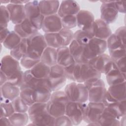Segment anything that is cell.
Here are the masks:
<instances>
[{
  "instance_id": "1",
  "label": "cell",
  "mask_w": 126,
  "mask_h": 126,
  "mask_svg": "<svg viewBox=\"0 0 126 126\" xmlns=\"http://www.w3.org/2000/svg\"><path fill=\"white\" fill-rule=\"evenodd\" d=\"M28 113L32 123L36 126H54L55 118L47 109L46 103L35 102L29 106Z\"/></svg>"
},
{
  "instance_id": "2",
  "label": "cell",
  "mask_w": 126,
  "mask_h": 126,
  "mask_svg": "<svg viewBox=\"0 0 126 126\" xmlns=\"http://www.w3.org/2000/svg\"><path fill=\"white\" fill-rule=\"evenodd\" d=\"M69 101L64 91L53 92L49 101L46 103L49 113L53 117H57L65 114L67 104Z\"/></svg>"
},
{
  "instance_id": "3",
  "label": "cell",
  "mask_w": 126,
  "mask_h": 126,
  "mask_svg": "<svg viewBox=\"0 0 126 126\" xmlns=\"http://www.w3.org/2000/svg\"><path fill=\"white\" fill-rule=\"evenodd\" d=\"M88 91V100L92 102H102L107 90L101 78L90 79L83 83Z\"/></svg>"
},
{
  "instance_id": "4",
  "label": "cell",
  "mask_w": 126,
  "mask_h": 126,
  "mask_svg": "<svg viewBox=\"0 0 126 126\" xmlns=\"http://www.w3.org/2000/svg\"><path fill=\"white\" fill-rule=\"evenodd\" d=\"M28 48L26 55L40 60L41 56L47 47L44 35L39 32L27 38Z\"/></svg>"
},
{
  "instance_id": "5",
  "label": "cell",
  "mask_w": 126,
  "mask_h": 126,
  "mask_svg": "<svg viewBox=\"0 0 126 126\" xmlns=\"http://www.w3.org/2000/svg\"><path fill=\"white\" fill-rule=\"evenodd\" d=\"M64 92L69 101L86 102L88 100V91L83 83L73 81L65 86Z\"/></svg>"
},
{
  "instance_id": "6",
  "label": "cell",
  "mask_w": 126,
  "mask_h": 126,
  "mask_svg": "<svg viewBox=\"0 0 126 126\" xmlns=\"http://www.w3.org/2000/svg\"><path fill=\"white\" fill-rule=\"evenodd\" d=\"M25 10L26 18L37 30L41 29L45 16L41 13L39 1L30 0L25 4Z\"/></svg>"
},
{
  "instance_id": "7",
  "label": "cell",
  "mask_w": 126,
  "mask_h": 126,
  "mask_svg": "<svg viewBox=\"0 0 126 126\" xmlns=\"http://www.w3.org/2000/svg\"><path fill=\"white\" fill-rule=\"evenodd\" d=\"M47 79L52 92L59 91L65 85L66 81L64 67L58 64L51 66Z\"/></svg>"
},
{
  "instance_id": "8",
  "label": "cell",
  "mask_w": 126,
  "mask_h": 126,
  "mask_svg": "<svg viewBox=\"0 0 126 126\" xmlns=\"http://www.w3.org/2000/svg\"><path fill=\"white\" fill-rule=\"evenodd\" d=\"M87 105L86 102L71 101L68 102L65 108V115L70 119L73 125H78L83 121Z\"/></svg>"
},
{
  "instance_id": "9",
  "label": "cell",
  "mask_w": 126,
  "mask_h": 126,
  "mask_svg": "<svg viewBox=\"0 0 126 126\" xmlns=\"http://www.w3.org/2000/svg\"><path fill=\"white\" fill-rule=\"evenodd\" d=\"M107 49L106 40L93 37L84 46V56L89 62L96 57L104 53Z\"/></svg>"
},
{
  "instance_id": "10",
  "label": "cell",
  "mask_w": 126,
  "mask_h": 126,
  "mask_svg": "<svg viewBox=\"0 0 126 126\" xmlns=\"http://www.w3.org/2000/svg\"><path fill=\"white\" fill-rule=\"evenodd\" d=\"M77 26L80 30L84 31L93 37L94 18L93 14L90 11L80 10L76 15Z\"/></svg>"
},
{
  "instance_id": "11",
  "label": "cell",
  "mask_w": 126,
  "mask_h": 126,
  "mask_svg": "<svg viewBox=\"0 0 126 126\" xmlns=\"http://www.w3.org/2000/svg\"><path fill=\"white\" fill-rule=\"evenodd\" d=\"M88 63L100 73L105 75L116 66L115 62L111 59L109 55L105 53L90 60Z\"/></svg>"
},
{
  "instance_id": "12",
  "label": "cell",
  "mask_w": 126,
  "mask_h": 126,
  "mask_svg": "<svg viewBox=\"0 0 126 126\" xmlns=\"http://www.w3.org/2000/svg\"><path fill=\"white\" fill-rule=\"evenodd\" d=\"M105 108L102 102H89L86 107L83 121L88 124L98 123Z\"/></svg>"
},
{
  "instance_id": "13",
  "label": "cell",
  "mask_w": 126,
  "mask_h": 126,
  "mask_svg": "<svg viewBox=\"0 0 126 126\" xmlns=\"http://www.w3.org/2000/svg\"><path fill=\"white\" fill-rule=\"evenodd\" d=\"M115 0L100 1V19L107 24L114 22L118 18V11L115 4Z\"/></svg>"
},
{
  "instance_id": "14",
  "label": "cell",
  "mask_w": 126,
  "mask_h": 126,
  "mask_svg": "<svg viewBox=\"0 0 126 126\" xmlns=\"http://www.w3.org/2000/svg\"><path fill=\"white\" fill-rule=\"evenodd\" d=\"M20 62L10 55H5L0 61V71L3 72L9 78L21 71Z\"/></svg>"
},
{
  "instance_id": "15",
  "label": "cell",
  "mask_w": 126,
  "mask_h": 126,
  "mask_svg": "<svg viewBox=\"0 0 126 126\" xmlns=\"http://www.w3.org/2000/svg\"><path fill=\"white\" fill-rule=\"evenodd\" d=\"M62 28L61 18L58 14L44 17L41 29L45 33L58 32Z\"/></svg>"
},
{
  "instance_id": "16",
  "label": "cell",
  "mask_w": 126,
  "mask_h": 126,
  "mask_svg": "<svg viewBox=\"0 0 126 126\" xmlns=\"http://www.w3.org/2000/svg\"><path fill=\"white\" fill-rule=\"evenodd\" d=\"M10 15V20L15 25L22 22L26 18L25 5L9 3L6 6Z\"/></svg>"
},
{
  "instance_id": "17",
  "label": "cell",
  "mask_w": 126,
  "mask_h": 126,
  "mask_svg": "<svg viewBox=\"0 0 126 126\" xmlns=\"http://www.w3.org/2000/svg\"><path fill=\"white\" fill-rule=\"evenodd\" d=\"M20 88L6 82L0 86V102H12L20 95Z\"/></svg>"
},
{
  "instance_id": "18",
  "label": "cell",
  "mask_w": 126,
  "mask_h": 126,
  "mask_svg": "<svg viewBox=\"0 0 126 126\" xmlns=\"http://www.w3.org/2000/svg\"><path fill=\"white\" fill-rule=\"evenodd\" d=\"M80 10V6L76 1L63 0L60 4L57 14L62 18L68 15H76Z\"/></svg>"
},
{
  "instance_id": "19",
  "label": "cell",
  "mask_w": 126,
  "mask_h": 126,
  "mask_svg": "<svg viewBox=\"0 0 126 126\" xmlns=\"http://www.w3.org/2000/svg\"><path fill=\"white\" fill-rule=\"evenodd\" d=\"M112 33L111 30L108 24L101 19L94 20L93 30L94 37L106 40Z\"/></svg>"
},
{
  "instance_id": "20",
  "label": "cell",
  "mask_w": 126,
  "mask_h": 126,
  "mask_svg": "<svg viewBox=\"0 0 126 126\" xmlns=\"http://www.w3.org/2000/svg\"><path fill=\"white\" fill-rule=\"evenodd\" d=\"M14 31L22 38H28L38 32V30L27 18L21 23L15 25Z\"/></svg>"
},
{
  "instance_id": "21",
  "label": "cell",
  "mask_w": 126,
  "mask_h": 126,
  "mask_svg": "<svg viewBox=\"0 0 126 126\" xmlns=\"http://www.w3.org/2000/svg\"><path fill=\"white\" fill-rule=\"evenodd\" d=\"M101 73L97 71L88 62L81 63L80 82L84 83L86 81L92 78H100Z\"/></svg>"
},
{
  "instance_id": "22",
  "label": "cell",
  "mask_w": 126,
  "mask_h": 126,
  "mask_svg": "<svg viewBox=\"0 0 126 126\" xmlns=\"http://www.w3.org/2000/svg\"><path fill=\"white\" fill-rule=\"evenodd\" d=\"M57 64L65 67L75 62L70 54L68 46L61 47L57 49Z\"/></svg>"
},
{
  "instance_id": "23",
  "label": "cell",
  "mask_w": 126,
  "mask_h": 126,
  "mask_svg": "<svg viewBox=\"0 0 126 126\" xmlns=\"http://www.w3.org/2000/svg\"><path fill=\"white\" fill-rule=\"evenodd\" d=\"M60 4L59 0L39 1V6L41 13L44 16L57 14Z\"/></svg>"
},
{
  "instance_id": "24",
  "label": "cell",
  "mask_w": 126,
  "mask_h": 126,
  "mask_svg": "<svg viewBox=\"0 0 126 126\" xmlns=\"http://www.w3.org/2000/svg\"><path fill=\"white\" fill-rule=\"evenodd\" d=\"M52 91L48 86H41L33 89L35 102L47 103L51 96Z\"/></svg>"
},
{
  "instance_id": "25",
  "label": "cell",
  "mask_w": 126,
  "mask_h": 126,
  "mask_svg": "<svg viewBox=\"0 0 126 126\" xmlns=\"http://www.w3.org/2000/svg\"><path fill=\"white\" fill-rule=\"evenodd\" d=\"M69 51L75 62L78 63H85L88 61L84 56V48L73 40L68 46Z\"/></svg>"
},
{
  "instance_id": "26",
  "label": "cell",
  "mask_w": 126,
  "mask_h": 126,
  "mask_svg": "<svg viewBox=\"0 0 126 126\" xmlns=\"http://www.w3.org/2000/svg\"><path fill=\"white\" fill-rule=\"evenodd\" d=\"M105 75L106 81L109 86L116 85L126 82V73H123L120 71L116 65Z\"/></svg>"
},
{
  "instance_id": "27",
  "label": "cell",
  "mask_w": 126,
  "mask_h": 126,
  "mask_svg": "<svg viewBox=\"0 0 126 126\" xmlns=\"http://www.w3.org/2000/svg\"><path fill=\"white\" fill-rule=\"evenodd\" d=\"M40 61L50 67L57 64V49L47 46L41 56Z\"/></svg>"
},
{
  "instance_id": "28",
  "label": "cell",
  "mask_w": 126,
  "mask_h": 126,
  "mask_svg": "<svg viewBox=\"0 0 126 126\" xmlns=\"http://www.w3.org/2000/svg\"><path fill=\"white\" fill-rule=\"evenodd\" d=\"M107 91L117 101L126 100V82L109 86Z\"/></svg>"
},
{
  "instance_id": "29",
  "label": "cell",
  "mask_w": 126,
  "mask_h": 126,
  "mask_svg": "<svg viewBox=\"0 0 126 126\" xmlns=\"http://www.w3.org/2000/svg\"><path fill=\"white\" fill-rule=\"evenodd\" d=\"M50 69V66L40 61L30 70L32 74L35 77L38 79H46L49 76Z\"/></svg>"
},
{
  "instance_id": "30",
  "label": "cell",
  "mask_w": 126,
  "mask_h": 126,
  "mask_svg": "<svg viewBox=\"0 0 126 126\" xmlns=\"http://www.w3.org/2000/svg\"><path fill=\"white\" fill-rule=\"evenodd\" d=\"M74 33L71 30L62 28L57 32L58 43L60 47L68 46L73 40Z\"/></svg>"
},
{
  "instance_id": "31",
  "label": "cell",
  "mask_w": 126,
  "mask_h": 126,
  "mask_svg": "<svg viewBox=\"0 0 126 126\" xmlns=\"http://www.w3.org/2000/svg\"><path fill=\"white\" fill-rule=\"evenodd\" d=\"M99 126H120V120L105 108L99 120Z\"/></svg>"
},
{
  "instance_id": "32",
  "label": "cell",
  "mask_w": 126,
  "mask_h": 126,
  "mask_svg": "<svg viewBox=\"0 0 126 126\" xmlns=\"http://www.w3.org/2000/svg\"><path fill=\"white\" fill-rule=\"evenodd\" d=\"M27 48V38H22L19 44L10 50V55L17 60L20 61L26 54Z\"/></svg>"
},
{
  "instance_id": "33",
  "label": "cell",
  "mask_w": 126,
  "mask_h": 126,
  "mask_svg": "<svg viewBox=\"0 0 126 126\" xmlns=\"http://www.w3.org/2000/svg\"><path fill=\"white\" fill-rule=\"evenodd\" d=\"M9 118L12 126H24L26 125L29 119L28 113L27 112H15Z\"/></svg>"
},
{
  "instance_id": "34",
  "label": "cell",
  "mask_w": 126,
  "mask_h": 126,
  "mask_svg": "<svg viewBox=\"0 0 126 126\" xmlns=\"http://www.w3.org/2000/svg\"><path fill=\"white\" fill-rule=\"evenodd\" d=\"M22 39L14 31H10L7 38L1 44L5 48L11 50L19 44Z\"/></svg>"
},
{
  "instance_id": "35",
  "label": "cell",
  "mask_w": 126,
  "mask_h": 126,
  "mask_svg": "<svg viewBox=\"0 0 126 126\" xmlns=\"http://www.w3.org/2000/svg\"><path fill=\"white\" fill-rule=\"evenodd\" d=\"M20 96L24 102L30 106L35 103L33 94V89L22 85L20 88Z\"/></svg>"
},
{
  "instance_id": "36",
  "label": "cell",
  "mask_w": 126,
  "mask_h": 126,
  "mask_svg": "<svg viewBox=\"0 0 126 126\" xmlns=\"http://www.w3.org/2000/svg\"><path fill=\"white\" fill-rule=\"evenodd\" d=\"M93 37L88 32L79 29L74 33L73 40L79 45L85 46Z\"/></svg>"
},
{
  "instance_id": "37",
  "label": "cell",
  "mask_w": 126,
  "mask_h": 126,
  "mask_svg": "<svg viewBox=\"0 0 126 126\" xmlns=\"http://www.w3.org/2000/svg\"><path fill=\"white\" fill-rule=\"evenodd\" d=\"M106 41L109 51L126 48V45L121 42L114 33H112Z\"/></svg>"
},
{
  "instance_id": "38",
  "label": "cell",
  "mask_w": 126,
  "mask_h": 126,
  "mask_svg": "<svg viewBox=\"0 0 126 126\" xmlns=\"http://www.w3.org/2000/svg\"><path fill=\"white\" fill-rule=\"evenodd\" d=\"M62 27L63 29L71 30L77 26L76 15H68L61 18Z\"/></svg>"
},
{
  "instance_id": "39",
  "label": "cell",
  "mask_w": 126,
  "mask_h": 126,
  "mask_svg": "<svg viewBox=\"0 0 126 126\" xmlns=\"http://www.w3.org/2000/svg\"><path fill=\"white\" fill-rule=\"evenodd\" d=\"M0 107V117H9L15 112L12 102H1Z\"/></svg>"
},
{
  "instance_id": "40",
  "label": "cell",
  "mask_w": 126,
  "mask_h": 126,
  "mask_svg": "<svg viewBox=\"0 0 126 126\" xmlns=\"http://www.w3.org/2000/svg\"><path fill=\"white\" fill-rule=\"evenodd\" d=\"M43 35L47 46L55 49H58L60 47L58 43L57 32L45 33Z\"/></svg>"
},
{
  "instance_id": "41",
  "label": "cell",
  "mask_w": 126,
  "mask_h": 126,
  "mask_svg": "<svg viewBox=\"0 0 126 126\" xmlns=\"http://www.w3.org/2000/svg\"><path fill=\"white\" fill-rule=\"evenodd\" d=\"M12 103L16 112H27L29 110V106L24 102L20 96L13 100Z\"/></svg>"
},
{
  "instance_id": "42",
  "label": "cell",
  "mask_w": 126,
  "mask_h": 126,
  "mask_svg": "<svg viewBox=\"0 0 126 126\" xmlns=\"http://www.w3.org/2000/svg\"><path fill=\"white\" fill-rule=\"evenodd\" d=\"M0 29L7 28L8 24L10 20L9 13L6 7L1 5L0 6Z\"/></svg>"
},
{
  "instance_id": "43",
  "label": "cell",
  "mask_w": 126,
  "mask_h": 126,
  "mask_svg": "<svg viewBox=\"0 0 126 126\" xmlns=\"http://www.w3.org/2000/svg\"><path fill=\"white\" fill-rule=\"evenodd\" d=\"M24 72L21 70L18 73L7 78V82L12 85L20 88L24 82Z\"/></svg>"
},
{
  "instance_id": "44",
  "label": "cell",
  "mask_w": 126,
  "mask_h": 126,
  "mask_svg": "<svg viewBox=\"0 0 126 126\" xmlns=\"http://www.w3.org/2000/svg\"><path fill=\"white\" fill-rule=\"evenodd\" d=\"M40 60L34 59L25 55L20 61V64L25 68L31 69L35 64H36Z\"/></svg>"
},
{
  "instance_id": "45",
  "label": "cell",
  "mask_w": 126,
  "mask_h": 126,
  "mask_svg": "<svg viewBox=\"0 0 126 126\" xmlns=\"http://www.w3.org/2000/svg\"><path fill=\"white\" fill-rule=\"evenodd\" d=\"M54 126H71L73 124L70 119L64 114L55 118Z\"/></svg>"
},
{
  "instance_id": "46",
  "label": "cell",
  "mask_w": 126,
  "mask_h": 126,
  "mask_svg": "<svg viewBox=\"0 0 126 126\" xmlns=\"http://www.w3.org/2000/svg\"><path fill=\"white\" fill-rule=\"evenodd\" d=\"M126 50L125 49H119L113 51H109V56L113 61H116L123 57H126Z\"/></svg>"
},
{
  "instance_id": "47",
  "label": "cell",
  "mask_w": 126,
  "mask_h": 126,
  "mask_svg": "<svg viewBox=\"0 0 126 126\" xmlns=\"http://www.w3.org/2000/svg\"><path fill=\"white\" fill-rule=\"evenodd\" d=\"M126 29L125 26L119 27L115 31L114 34L121 42L126 45Z\"/></svg>"
},
{
  "instance_id": "48",
  "label": "cell",
  "mask_w": 126,
  "mask_h": 126,
  "mask_svg": "<svg viewBox=\"0 0 126 126\" xmlns=\"http://www.w3.org/2000/svg\"><path fill=\"white\" fill-rule=\"evenodd\" d=\"M117 68L120 71L123 73H126V57H123L114 62Z\"/></svg>"
},
{
  "instance_id": "49",
  "label": "cell",
  "mask_w": 126,
  "mask_h": 126,
  "mask_svg": "<svg viewBox=\"0 0 126 126\" xmlns=\"http://www.w3.org/2000/svg\"><path fill=\"white\" fill-rule=\"evenodd\" d=\"M75 63V62L66 67H64V75L66 79L72 80L73 81H74L73 73V69H74Z\"/></svg>"
},
{
  "instance_id": "50",
  "label": "cell",
  "mask_w": 126,
  "mask_h": 126,
  "mask_svg": "<svg viewBox=\"0 0 126 126\" xmlns=\"http://www.w3.org/2000/svg\"><path fill=\"white\" fill-rule=\"evenodd\" d=\"M80 67H81V63H78L75 62L74 69H73V73L74 82L81 83L80 82Z\"/></svg>"
},
{
  "instance_id": "51",
  "label": "cell",
  "mask_w": 126,
  "mask_h": 126,
  "mask_svg": "<svg viewBox=\"0 0 126 126\" xmlns=\"http://www.w3.org/2000/svg\"><path fill=\"white\" fill-rule=\"evenodd\" d=\"M125 1H115V4L116 7V9L118 12L126 13L125 9Z\"/></svg>"
},
{
  "instance_id": "52",
  "label": "cell",
  "mask_w": 126,
  "mask_h": 126,
  "mask_svg": "<svg viewBox=\"0 0 126 126\" xmlns=\"http://www.w3.org/2000/svg\"><path fill=\"white\" fill-rule=\"evenodd\" d=\"M10 31H9L7 28H1L0 31V43H2L5 39L7 38Z\"/></svg>"
},
{
  "instance_id": "53",
  "label": "cell",
  "mask_w": 126,
  "mask_h": 126,
  "mask_svg": "<svg viewBox=\"0 0 126 126\" xmlns=\"http://www.w3.org/2000/svg\"><path fill=\"white\" fill-rule=\"evenodd\" d=\"M0 126H12L8 117H0Z\"/></svg>"
},
{
  "instance_id": "54",
  "label": "cell",
  "mask_w": 126,
  "mask_h": 126,
  "mask_svg": "<svg viewBox=\"0 0 126 126\" xmlns=\"http://www.w3.org/2000/svg\"><path fill=\"white\" fill-rule=\"evenodd\" d=\"M0 72V85L2 86L3 84L7 82V77L6 75L2 72V71Z\"/></svg>"
},
{
  "instance_id": "55",
  "label": "cell",
  "mask_w": 126,
  "mask_h": 126,
  "mask_svg": "<svg viewBox=\"0 0 126 126\" xmlns=\"http://www.w3.org/2000/svg\"><path fill=\"white\" fill-rule=\"evenodd\" d=\"M30 0H10V3L16 4H24L25 5L26 3L28 2Z\"/></svg>"
},
{
  "instance_id": "56",
  "label": "cell",
  "mask_w": 126,
  "mask_h": 126,
  "mask_svg": "<svg viewBox=\"0 0 126 126\" xmlns=\"http://www.w3.org/2000/svg\"><path fill=\"white\" fill-rule=\"evenodd\" d=\"M126 125V115L122 117L120 119V126Z\"/></svg>"
},
{
  "instance_id": "57",
  "label": "cell",
  "mask_w": 126,
  "mask_h": 126,
  "mask_svg": "<svg viewBox=\"0 0 126 126\" xmlns=\"http://www.w3.org/2000/svg\"><path fill=\"white\" fill-rule=\"evenodd\" d=\"M10 0H0V2L1 4H5V3H6V4H9L10 3Z\"/></svg>"
}]
</instances>
